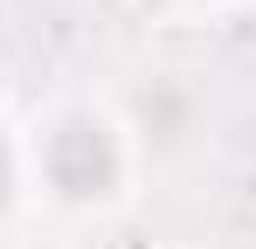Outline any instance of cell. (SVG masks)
<instances>
[{
  "label": "cell",
  "instance_id": "6da1fadb",
  "mask_svg": "<svg viewBox=\"0 0 256 249\" xmlns=\"http://www.w3.org/2000/svg\"><path fill=\"white\" fill-rule=\"evenodd\" d=\"M48 180H56L70 201H97V194L118 180V152H111V138H104L97 124L70 118L56 138H48Z\"/></svg>",
  "mask_w": 256,
  "mask_h": 249
},
{
  "label": "cell",
  "instance_id": "7a4b0ae2",
  "mask_svg": "<svg viewBox=\"0 0 256 249\" xmlns=\"http://www.w3.org/2000/svg\"><path fill=\"white\" fill-rule=\"evenodd\" d=\"M7 180H14V166H7V146H0V201H7Z\"/></svg>",
  "mask_w": 256,
  "mask_h": 249
}]
</instances>
